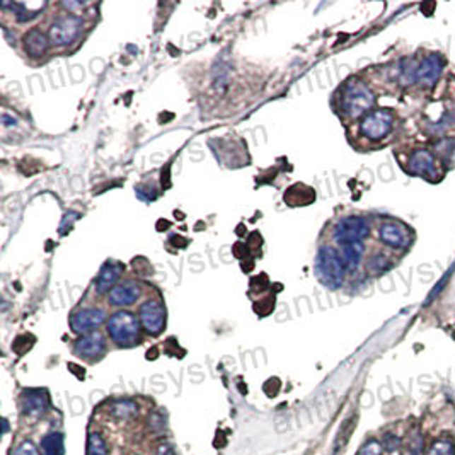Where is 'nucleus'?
I'll return each instance as SVG.
<instances>
[{"label":"nucleus","mask_w":455,"mask_h":455,"mask_svg":"<svg viewBox=\"0 0 455 455\" xmlns=\"http://www.w3.org/2000/svg\"><path fill=\"white\" fill-rule=\"evenodd\" d=\"M397 114L392 110H374L358 122V135L368 143H382L396 131Z\"/></svg>","instance_id":"4"},{"label":"nucleus","mask_w":455,"mask_h":455,"mask_svg":"<svg viewBox=\"0 0 455 455\" xmlns=\"http://www.w3.org/2000/svg\"><path fill=\"white\" fill-rule=\"evenodd\" d=\"M20 408L28 416H43L49 408L48 392L45 389H26L20 394Z\"/></svg>","instance_id":"14"},{"label":"nucleus","mask_w":455,"mask_h":455,"mask_svg":"<svg viewBox=\"0 0 455 455\" xmlns=\"http://www.w3.org/2000/svg\"><path fill=\"white\" fill-rule=\"evenodd\" d=\"M82 19L73 14L59 16L48 28V40L53 47H69L82 31Z\"/></svg>","instance_id":"8"},{"label":"nucleus","mask_w":455,"mask_h":455,"mask_svg":"<svg viewBox=\"0 0 455 455\" xmlns=\"http://www.w3.org/2000/svg\"><path fill=\"white\" fill-rule=\"evenodd\" d=\"M399 444H401L399 438L392 435V433H387V435L384 437V447H386V450H389V452H394L397 447H399Z\"/></svg>","instance_id":"26"},{"label":"nucleus","mask_w":455,"mask_h":455,"mask_svg":"<svg viewBox=\"0 0 455 455\" xmlns=\"http://www.w3.org/2000/svg\"><path fill=\"white\" fill-rule=\"evenodd\" d=\"M440 159L430 148L420 147L409 152L404 167L413 176H420L428 181H438L442 179V175H444L440 169Z\"/></svg>","instance_id":"7"},{"label":"nucleus","mask_w":455,"mask_h":455,"mask_svg":"<svg viewBox=\"0 0 455 455\" xmlns=\"http://www.w3.org/2000/svg\"><path fill=\"white\" fill-rule=\"evenodd\" d=\"M49 40L48 35H45L43 31L38 30V28H32L24 35V49L30 57H41L45 55V52L48 49Z\"/></svg>","instance_id":"17"},{"label":"nucleus","mask_w":455,"mask_h":455,"mask_svg":"<svg viewBox=\"0 0 455 455\" xmlns=\"http://www.w3.org/2000/svg\"><path fill=\"white\" fill-rule=\"evenodd\" d=\"M88 455H107L105 438L99 433H90L88 438Z\"/></svg>","instance_id":"22"},{"label":"nucleus","mask_w":455,"mask_h":455,"mask_svg":"<svg viewBox=\"0 0 455 455\" xmlns=\"http://www.w3.org/2000/svg\"><path fill=\"white\" fill-rule=\"evenodd\" d=\"M338 249L341 252L343 263H345L348 273L358 270V266L362 264L363 259H365V244L363 242L348 244V246H341L338 247Z\"/></svg>","instance_id":"19"},{"label":"nucleus","mask_w":455,"mask_h":455,"mask_svg":"<svg viewBox=\"0 0 455 455\" xmlns=\"http://www.w3.org/2000/svg\"><path fill=\"white\" fill-rule=\"evenodd\" d=\"M358 455H382V445L377 440H368L365 445L360 449Z\"/></svg>","instance_id":"25"},{"label":"nucleus","mask_w":455,"mask_h":455,"mask_svg":"<svg viewBox=\"0 0 455 455\" xmlns=\"http://www.w3.org/2000/svg\"><path fill=\"white\" fill-rule=\"evenodd\" d=\"M283 200L285 203L290 206H305L316 200V193H314V189L309 188V186L297 183L287 189Z\"/></svg>","instance_id":"18"},{"label":"nucleus","mask_w":455,"mask_h":455,"mask_svg":"<svg viewBox=\"0 0 455 455\" xmlns=\"http://www.w3.org/2000/svg\"><path fill=\"white\" fill-rule=\"evenodd\" d=\"M442 70H444V57H442V53H430L428 57H425L416 65L415 84L423 90L435 88Z\"/></svg>","instance_id":"12"},{"label":"nucleus","mask_w":455,"mask_h":455,"mask_svg":"<svg viewBox=\"0 0 455 455\" xmlns=\"http://www.w3.org/2000/svg\"><path fill=\"white\" fill-rule=\"evenodd\" d=\"M396 259V252L389 251L386 247H379L365 258V271L372 276H379L391 270V268H394Z\"/></svg>","instance_id":"15"},{"label":"nucleus","mask_w":455,"mask_h":455,"mask_svg":"<svg viewBox=\"0 0 455 455\" xmlns=\"http://www.w3.org/2000/svg\"><path fill=\"white\" fill-rule=\"evenodd\" d=\"M428 455H455L454 442L449 440V438L433 442L432 447L428 449Z\"/></svg>","instance_id":"23"},{"label":"nucleus","mask_w":455,"mask_h":455,"mask_svg":"<svg viewBox=\"0 0 455 455\" xmlns=\"http://www.w3.org/2000/svg\"><path fill=\"white\" fill-rule=\"evenodd\" d=\"M12 455H41L38 447L32 444L31 440H24L18 449L12 452Z\"/></svg>","instance_id":"24"},{"label":"nucleus","mask_w":455,"mask_h":455,"mask_svg":"<svg viewBox=\"0 0 455 455\" xmlns=\"http://www.w3.org/2000/svg\"><path fill=\"white\" fill-rule=\"evenodd\" d=\"M375 232L377 239L384 247L392 252H406L411 247L415 234L409 229L404 222L397 220V218L382 217L377 220L375 225Z\"/></svg>","instance_id":"5"},{"label":"nucleus","mask_w":455,"mask_h":455,"mask_svg":"<svg viewBox=\"0 0 455 455\" xmlns=\"http://www.w3.org/2000/svg\"><path fill=\"white\" fill-rule=\"evenodd\" d=\"M41 455H65V442L60 432H52L41 438Z\"/></svg>","instance_id":"20"},{"label":"nucleus","mask_w":455,"mask_h":455,"mask_svg":"<svg viewBox=\"0 0 455 455\" xmlns=\"http://www.w3.org/2000/svg\"><path fill=\"white\" fill-rule=\"evenodd\" d=\"M336 101L339 117L346 119V122H353V119H358L360 122L370 111H374L372 107L375 105V96L365 82L353 77L348 78L339 88Z\"/></svg>","instance_id":"1"},{"label":"nucleus","mask_w":455,"mask_h":455,"mask_svg":"<svg viewBox=\"0 0 455 455\" xmlns=\"http://www.w3.org/2000/svg\"><path fill=\"white\" fill-rule=\"evenodd\" d=\"M314 270H316V276L319 278L321 283L326 288H331V290L341 288L345 285L346 275H348V270L343 263L341 252H339L336 246H329V244L322 246L317 251Z\"/></svg>","instance_id":"2"},{"label":"nucleus","mask_w":455,"mask_h":455,"mask_svg":"<svg viewBox=\"0 0 455 455\" xmlns=\"http://www.w3.org/2000/svg\"><path fill=\"white\" fill-rule=\"evenodd\" d=\"M136 411H138V406L131 399H119L111 404V415L118 420H128V418L135 416Z\"/></svg>","instance_id":"21"},{"label":"nucleus","mask_w":455,"mask_h":455,"mask_svg":"<svg viewBox=\"0 0 455 455\" xmlns=\"http://www.w3.org/2000/svg\"><path fill=\"white\" fill-rule=\"evenodd\" d=\"M140 324L148 336H159L165 329V307L160 297H148L138 307Z\"/></svg>","instance_id":"10"},{"label":"nucleus","mask_w":455,"mask_h":455,"mask_svg":"<svg viewBox=\"0 0 455 455\" xmlns=\"http://www.w3.org/2000/svg\"><path fill=\"white\" fill-rule=\"evenodd\" d=\"M125 271V266H123L122 263L118 261H113V259H110V261L105 263V266L101 268V271H99L98 278H96V292L98 293H110V290L113 287H117L119 283V276H122V273Z\"/></svg>","instance_id":"16"},{"label":"nucleus","mask_w":455,"mask_h":455,"mask_svg":"<svg viewBox=\"0 0 455 455\" xmlns=\"http://www.w3.org/2000/svg\"><path fill=\"white\" fill-rule=\"evenodd\" d=\"M372 232V223L363 215H346L333 227V241L338 247L363 242Z\"/></svg>","instance_id":"6"},{"label":"nucleus","mask_w":455,"mask_h":455,"mask_svg":"<svg viewBox=\"0 0 455 455\" xmlns=\"http://www.w3.org/2000/svg\"><path fill=\"white\" fill-rule=\"evenodd\" d=\"M142 329L138 317L125 309L111 314V317L106 322L110 339L119 348H131V346L142 343Z\"/></svg>","instance_id":"3"},{"label":"nucleus","mask_w":455,"mask_h":455,"mask_svg":"<svg viewBox=\"0 0 455 455\" xmlns=\"http://www.w3.org/2000/svg\"><path fill=\"white\" fill-rule=\"evenodd\" d=\"M106 338L102 336L99 331H94V333L84 334V336L77 339L76 345H73V353H76L78 358L94 362V360L102 358V355L106 353Z\"/></svg>","instance_id":"13"},{"label":"nucleus","mask_w":455,"mask_h":455,"mask_svg":"<svg viewBox=\"0 0 455 455\" xmlns=\"http://www.w3.org/2000/svg\"><path fill=\"white\" fill-rule=\"evenodd\" d=\"M143 297H146V285L140 280L128 278L119 281L117 287L111 288L106 299L111 307H118L123 310L126 307H134L138 302H143Z\"/></svg>","instance_id":"9"},{"label":"nucleus","mask_w":455,"mask_h":455,"mask_svg":"<svg viewBox=\"0 0 455 455\" xmlns=\"http://www.w3.org/2000/svg\"><path fill=\"white\" fill-rule=\"evenodd\" d=\"M418 452H420V450H418L416 447H411V449H409V450H406V452H404V455H420Z\"/></svg>","instance_id":"27"},{"label":"nucleus","mask_w":455,"mask_h":455,"mask_svg":"<svg viewBox=\"0 0 455 455\" xmlns=\"http://www.w3.org/2000/svg\"><path fill=\"white\" fill-rule=\"evenodd\" d=\"M107 317L106 310L102 307H98V305H85V307H78L72 312L70 316V329L73 331L76 334H84L94 333L105 324Z\"/></svg>","instance_id":"11"}]
</instances>
